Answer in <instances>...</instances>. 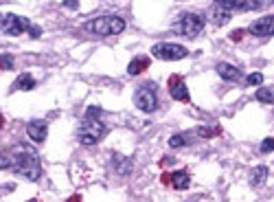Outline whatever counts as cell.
Returning <instances> with one entry per match:
<instances>
[{
  "label": "cell",
  "instance_id": "cell-1",
  "mask_svg": "<svg viewBox=\"0 0 274 202\" xmlns=\"http://www.w3.org/2000/svg\"><path fill=\"white\" fill-rule=\"evenodd\" d=\"M11 158H13V165L11 169L18 176H24L27 180H38L42 176V165H40V158H38V152L29 148V145H15L11 150Z\"/></svg>",
  "mask_w": 274,
  "mask_h": 202
},
{
  "label": "cell",
  "instance_id": "cell-2",
  "mask_svg": "<svg viewBox=\"0 0 274 202\" xmlns=\"http://www.w3.org/2000/svg\"><path fill=\"white\" fill-rule=\"evenodd\" d=\"M101 115H103L101 108H97V106H90L86 110V117L79 125V141L84 145H95L107 134V127L101 123V119H99Z\"/></svg>",
  "mask_w": 274,
  "mask_h": 202
},
{
  "label": "cell",
  "instance_id": "cell-3",
  "mask_svg": "<svg viewBox=\"0 0 274 202\" xmlns=\"http://www.w3.org/2000/svg\"><path fill=\"white\" fill-rule=\"evenodd\" d=\"M123 29H125V20L119 18V15H99V18L86 22V31L101 38L119 35Z\"/></svg>",
  "mask_w": 274,
  "mask_h": 202
},
{
  "label": "cell",
  "instance_id": "cell-4",
  "mask_svg": "<svg viewBox=\"0 0 274 202\" xmlns=\"http://www.w3.org/2000/svg\"><path fill=\"white\" fill-rule=\"evenodd\" d=\"M173 31L182 38H197L204 31V18L200 13H187L173 24Z\"/></svg>",
  "mask_w": 274,
  "mask_h": 202
},
{
  "label": "cell",
  "instance_id": "cell-5",
  "mask_svg": "<svg viewBox=\"0 0 274 202\" xmlns=\"http://www.w3.org/2000/svg\"><path fill=\"white\" fill-rule=\"evenodd\" d=\"M152 55L158 60H165V62H178V60H185L189 51H187V46H182V44L158 42L152 46Z\"/></svg>",
  "mask_w": 274,
  "mask_h": 202
},
{
  "label": "cell",
  "instance_id": "cell-6",
  "mask_svg": "<svg viewBox=\"0 0 274 202\" xmlns=\"http://www.w3.org/2000/svg\"><path fill=\"white\" fill-rule=\"evenodd\" d=\"M31 24L27 18H22V15H15V13H5L0 15V29H3V33L7 35H22L24 31L31 29Z\"/></svg>",
  "mask_w": 274,
  "mask_h": 202
},
{
  "label": "cell",
  "instance_id": "cell-7",
  "mask_svg": "<svg viewBox=\"0 0 274 202\" xmlns=\"http://www.w3.org/2000/svg\"><path fill=\"white\" fill-rule=\"evenodd\" d=\"M134 103H136V108L138 110H143V112H154L156 106H158V99H156V93H154V86H143L140 90L136 93L134 97Z\"/></svg>",
  "mask_w": 274,
  "mask_h": 202
},
{
  "label": "cell",
  "instance_id": "cell-8",
  "mask_svg": "<svg viewBox=\"0 0 274 202\" xmlns=\"http://www.w3.org/2000/svg\"><path fill=\"white\" fill-rule=\"evenodd\" d=\"M248 33H252L257 38H272L274 35V13L252 22L250 27H248Z\"/></svg>",
  "mask_w": 274,
  "mask_h": 202
},
{
  "label": "cell",
  "instance_id": "cell-9",
  "mask_svg": "<svg viewBox=\"0 0 274 202\" xmlns=\"http://www.w3.org/2000/svg\"><path fill=\"white\" fill-rule=\"evenodd\" d=\"M167 88H169V95L173 97L176 101H189L191 95H189V88L185 84L182 75H171L169 82H167Z\"/></svg>",
  "mask_w": 274,
  "mask_h": 202
},
{
  "label": "cell",
  "instance_id": "cell-10",
  "mask_svg": "<svg viewBox=\"0 0 274 202\" xmlns=\"http://www.w3.org/2000/svg\"><path fill=\"white\" fill-rule=\"evenodd\" d=\"M162 182L165 185H171L173 189L178 191H185L191 187V176L187 172H173V174H165L162 176Z\"/></svg>",
  "mask_w": 274,
  "mask_h": 202
},
{
  "label": "cell",
  "instance_id": "cell-11",
  "mask_svg": "<svg viewBox=\"0 0 274 202\" xmlns=\"http://www.w3.org/2000/svg\"><path fill=\"white\" fill-rule=\"evenodd\" d=\"M27 134H29V139L31 141H35V143H42L46 141V134H48V125H46V121H31V123L27 125Z\"/></svg>",
  "mask_w": 274,
  "mask_h": 202
},
{
  "label": "cell",
  "instance_id": "cell-12",
  "mask_svg": "<svg viewBox=\"0 0 274 202\" xmlns=\"http://www.w3.org/2000/svg\"><path fill=\"white\" fill-rule=\"evenodd\" d=\"M230 15H232V13L220 3V0H217V3H213L211 9H209V18H211V22H215V24H226V22L230 20Z\"/></svg>",
  "mask_w": 274,
  "mask_h": 202
},
{
  "label": "cell",
  "instance_id": "cell-13",
  "mask_svg": "<svg viewBox=\"0 0 274 202\" xmlns=\"http://www.w3.org/2000/svg\"><path fill=\"white\" fill-rule=\"evenodd\" d=\"M215 70H217V75H220L222 79H226V82H237V79L244 75L242 68L230 66V64H226V62H220L217 66H215Z\"/></svg>",
  "mask_w": 274,
  "mask_h": 202
},
{
  "label": "cell",
  "instance_id": "cell-14",
  "mask_svg": "<svg viewBox=\"0 0 274 202\" xmlns=\"http://www.w3.org/2000/svg\"><path fill=\"white\" fill-rule=\"evenodd\" d=\"M147 68H149V58H143V55H140V58H134L130 62L127 72L130 75H140V72L147 70Z\"/></svg>",
  "mask_w": 274,
  "mask_h": 202
},
{
  "label": "cell",
  "instance_id": "cell-15",
  "mask_svg": "<svg viewBox=\"0 0 274 202\" xmlns=\"http://www.w3.org/2000/svg\"><path fill=\"white\" fill-rule=\"evenodd\" d=\"M13 88L15 90H31V88H35V79H33L29 72H22V75H18V79H15Z\"/></svg>",
  "mask_w": 274,
  "mask_h": 202
},
{
  "label": "cell",
  "instance_id": "cell-16",
  "mask_svg": "<svg viewBox=\"0 0 274 202\" xmlns=\"http://www.w3.org/2000/svg\"><path fill=\"white\" fill-rule=\"evenodd\" d=\"M265 176H268V169H265L263 165H259L257 169H252V174H250V185H252V187H261V185L265 182Z\"/></svg>",
  "mask_w": 274,
  "mask_h": 202
},
{
  "label": "cell",
  "instance_id": "cell-17",
  "mask_svg": "<svg viewBox=\"0 0 274 202\" xmlns=\"http://www.w3.org/2000/svg\"><path fill=\"white\" fill-rule=\"evenodd\" d=\"M257 101H261V103H274V93L270 90V88H259V90H257Z\"/></svg>",
  "mask_w": 274,
  "mask_h": 202
},
{
  "label": "cell",
  "instance_id": "cell-18",
  "mask_svg": "<svg viewBox=\"0 0 274 202\" xmlns=\"http://www.w3.org/2000/svg\"><path fill=\"white\" fill-rule=\"evenodd\" d=\"M185 145H187V136L185 134H173L171 139H169V148H173V150L185 148Z\"/></svg>",
  "mask_w": 274,
  "mask_h": 202
},
{
  "label": "cell",
  "instance_id": "cell-19",
  "mask_svg": "<svg viewBox=\"0 0 274 202\" xmlns=\"http://www.w3.org/2000/svg\"><path fill=\"white\" fill-rule=\"evenodd\" d=\"M246 84H248V86H261V84H263V75H261L259 70H257V72H250V75L246 77Z\"/></svg>",
  "mask_w": 274,
  "mask_h": 202
},
{
  "label": "cell",
  "instance_id": "cell-20",
  "mask_svg": "<svg viewBox=\"0 0 274 202\" xmlns=\"http://www.w3.org/2000/svg\"><path fill=\"white\" fill-rule=\"evenodd\" d=\"M197 134L204 136V139H209V136H220L222 130H220V127H200V130H197Z\"/></svg>",
  "mask_w": 274,
  "mask_h": 202
},
{
  "label": "cell",
  "instance_id": "cell-21",
  "mask_svg": "<svg viewBox=\"0 0 274 202\" xmlns=\"http://www.w3.org/2000/svg\"><path fill=\"white\" fill-rule=\"evenodd\" d=\"M0 68H3V70H11L13 68V58H11L9 53L0 55Z\"/></svg>",
  "mask_w": 274,
  "mask_h": 202
},
{
  "label": "cell",
  "instance_id": "cell-22",
  "mask_svg": "<svg viewBox=\"0 0 274 202\" xmlns=\"http://www.w3.org/2000/svg\"><path fill=\"white\" fill-rule=\"evenodd\" d=\"M11 165H13L11 152H3V154H0V169H9Z\"/></svg>",
  "mask_w": 274,
  "mask_h": 202
},
{
  "label": "cell",
  "instance_id": "cell-23",
  "mask_svg": "<svg viewBox=\"0 0 274 202\" xmlns=\"http://www.w3.org/2000/svg\"><path fill=\"white\" fill-rule=\"evenodd\" d=\"M261 152H263V154H270V152H274V139H263Z\"/></svg>",
  "mask_w": 274,
  "mask_h": 202
},
{
  "label": "cell",
  "instance_id": "cell-24",
  "mask_svg": "<svg viewBox=\"0 0 274 202\" xmlns=\"http://www.w3.org/2000/svg\"><path fill=\"white\" fill-rule=\"evenodd\" d=\"M242 38H244V31H242V29H235V31L230 33V40H232V42H242Z\"/></svg>",
  "mask_w": 274,
  "mask_h": 202
},
{
  "label": "cell",
  "instance_id": "cell-25",
  "mask_svg": "<svg viewBox=\"0 0 274 202\" xmlns=\"http://www.w3.org/2000/svg\"><path fill=\"white\" fill-rule=\"evenodd\" d=\"M29 33H31L33 38H40V35H42V29H40V27H35V24H31V29H29Z\"/></svg>",
  "mask_w": 274,
  "mask_h": 202
},
{
  "label": "cell",
  "instance_id": "cell-26",
  "mask_svg": "<svg viewBox=\"0 0 274 202\" xmlns=\"http://www.w3.org/2000/svg\"><path fill=\"white\" fill-rule=\"evenodd\" d=\"M77 0H64V7H68V9H77Z\"/></svg>",
  "mask_w": 274,
  "mask_h": 202
},
{
  "label": "cell",
  "instance_id": "cell-27",
  "mask_svg": "<svg viewBox=\"0 0 274 202\" xmlns=\"http://www.w3.org/2000/svg\"><path fill=\"white\" fill-rule=\"evenodd\" d=\"M66 202H81V196H77V193H75V196H70Z\"/></svg>",
  "mask_w": 274,
  "mask_h": 202
},
{
  "label": "cell",
  "instance_id": "cell-28",
  "mask_svg": "<svg viewBox=\"0 0 274 202\" xmlns=\"http://www.w3.org/2000/svg\"><path fill=\"white\" fill-rule=\"evenodd\" d=\"M3 125H5V117L0 115V130H3Z\"/></svg>",
  "mask_w": 274,
  "mask_h": 202
}]
</instances>
